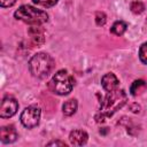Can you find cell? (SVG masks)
Returning a JSON list of instances; mask_svg holds the SVG:
<instances>
[{"label": "cell", "mask_w": 147, "mask_h": 147, "mask_svg": "<svg viewBox=\"0 0 147 147\" xmlns=\"http://www.w3.org/2000/svg\"><path fill=\"white\" fill-rule=\"evenodd\" d=\"M127 101V95L124 90L115 88L107 93L105 99L101 101L100 109L95 115V121L98 123L105 122L107 118L111 117L117 110H119Z\"/></svg>", "instance_id": "cell-1"}, {"label": "cell", "mask_w": 147, "mask_h": 147, "mask_svg": "<svg viewBox=\"0 0 147 147\" xmlns=\"http://www.w3.org/2000/svg\"><path fill=\"white\" fill-rule=\"evenodd\" d=\"M54 68V60L47 53H37L29 61V70L37 78L47 77Z\"/></svg>", "instance_id": "cell-2"}, {"label": "cell", "mask_w": 147, "mask_h": 147, "mask_svg": "<svg viewBox=\"0 0 147 147\" xmlns=\"http://www.w3.org/2000/svg\"><path fill=\"white\" fill-rule=\"evenodd\" d=\"M16 20L31 25H40L48 21V14L41 9H37L30 5H22L15 13Z\"/></svg>", "instance_id": "cell-3"}, {"label": "cell", "mask_w": 147, "mask_h": 147, "mask_svg": "<svg viewBox=\"0 0 147 147\" xmlns=\"http://www.w3.org/2000/svg\"><path fill=\"white\" fill-rule=\"evenodd\" d=\"M75 80L72 76L64 69L59 70L48 83L49 90L59 95H67L71 92Z\"/></svg>", "instance_id": "cell-4"}, {"label": "cell", "mask_w": 147, "mask_h": 147, "mask_svg": "<svg viewBox=\"0 0 147 147\" xmlns=\"http://www.w3.org/2000/svg\"><path fill=\"white\" fill-rule=\"evenodd\" d=\"M40 108L37 106L26 107L21 114V123L28 129H32L39 124L40 121Z\"/></svg>", "instance_id": "cell-5"}, {"label": "cell", "mask_w": 147, "mask_h": 147, "mask_svg": "<svg viewBox=\"0 0 147 147\" xmlns=\"http://www.w3.org/2000/svg\"><path fill=\"white\" fill-rule=\"evenodd\" d=\"M18 109V102L13 96H5L1 101L0 106V117L9 118L16 114Z\"/></svg>", "instance_id": "cell-6"}, {"label": "cell", "mask_w": 147, "mask_h": 147, "mask_svg": "<svg viewBox=\"0 0 147 147\" xmlns=\"http://www.w3.org/2000/svg\"><path fill=\"white\" fill-rule=\"evenodd\" d=\"M28 33L34 45L39 46L45 42V31L40 25H31L28 30Z\"/></svg>", "instance_id": "cell-7"}, {"label": "cell", "mask_w": 147, "mask_h": 147, "mask_svg": "<svg viewBox=\"0 0 147 147\" xmlns=\"http://www.w3.org/2000/svg\"><path fill=\"white\" fill-rule=\"evenodd\" d=\"M17 139V131L13 125H5L0 129V140L3 144H11Z\"/></svg>", "instance_id": "cell-8"}, {"label": "cell", "mask_w": 147, "mask_h": 147, "mask_svg": "<svg viewBox=\"0 0 147 147\" xmlns=\"http://www.w3.org/2000/svg\"><path fill=\"white\" fill-rule=\"evenodd\" d=\"M118 83H119L118 78L113 72H108V74L103 75L102 78H101V85H102L103 90L107 91V92H110V91L117 88Z\"/></svg>", "instance_id": "cell-9"}, {"label": "cell", "mask_w": 147, "mask_h": 147, "mask_svg": "<svg viewBox=\"0 0 147 147\" xmlns=\"http://www.w3.org/2000/svg\"><path fill=\"white\" fill-rule=\"evenodd\" d=\"M88 136L83 130H74L69 134V141L74 146H83L87 142Z\"/></svg>", "instance_id": "cell-10"}, {"label": "cell", "mask_w": 147, "mask_h": 147, "mask_svg": "<svg viewBox=\"0 0 147 147\" xmlns=\"http://www.w3.org/2000/svg\"><path fill=\"white\" fill-rule=\"evenodd\" d=\"M146 88H147V83H146L145 80H142V79H138V80H134V82L131 84V86H130V92H131V94H132L133 96H136V95L142 93Z\"/></svg>", "instance_id": "cell-11"}, {"label": "cell", "mask_w": 147, "mask_h": 147, "mask_svg": "<svg viewBox=\"0 0 147 147\" xmlns=\"http://www.w3.org/2000/svg\"><path fill=\"white\" fill-rule=\"evenodd\" d=\"M77 107H78V103H77V100L76 99H70L68 101H65L62 106V111L65 116H71L76 113L77 110Z\"/></svg>", "instance_id": "cell-12"}, {"label": "cell", "mask_w": 147, "mask_h": 147, "mask_svg": "<svg viewBox=\"0 0 147 147\" xmlns=\"http://www.w3.org/2000/svg\"><path fill=\"white\" fill-rule=\"evenodd\" d=\"M110 31L116 36H122L126 31V23H124L123 21H117L113 24V26L110 28Z\"/></svg>", "instance_id": "cell-13"}, {"label": "cell", "mask_w": 147, "mask_h": 147, "mask_svg": "<svg viewBox=\"0 0 147 147\" xmlns=\"http://www.w3.org/2000/svg\"><path fill=\"white\" fill-rule=\"evenodd\" d=\"M130 8H131V10H132L134 14H141V13L145 10V5H144L141 1L136 0V1L131 2Z\"/></svg>", "instance_id": "cell-14"}, {"label": "cell", "mask_w": 147, "mask_h": 147, "mask_svg": "<svg viewBox=\"0 0 147 147\" xmlns=\"http://www.w3.org/2000/svg\"><path fill=\"white\" fill-rule=\"evenodd\" d=\"M139 59L144 64H147V41L144 42L139 48Z\"/></svg>", "instance_id": "cell-15"}, {"label": "cell", "mask_w": 147, "mask_h": 147, "mask_svg": "<svg viewBox=\"0 0 147 147\" xmlns=\"http://www.w3.org/2000/svg\"><path fill=\"white\" fill-rule=\"evenodd\" d=\"M36 5L38 6H41V7H46V8H49V7H53L57 3L59 0H32Z\"/></svg>", "instance_id": "cell-16"}, {"label": "cell", "mask_w": 147, "mask_h": 147, "mask_svg": "<svg viewBox=\"0 0 147 147\" xmlns=\"http://www.w3.org/2000/svg\"><path fill=\"white\" fill-rule=\"evenodd\" d=\"M106 21H107V16H106L105 13L98 11V13L95 14V23H96V25H99V26L105 25Z\"/></svg>", "instance_id": "cell-17"}, {"label": "cell", "mask_w": 147, "mask_h": 147, "mask_svg": "<svg viewBox=\"0 0 147 147\" xmlns=\"http://www.w3.org/2000/svg\"><path fill=\"white\" fill-rule=\"evenodd\" d=\"M16 0H0V6L2 8H6V7H11L13 5H15Z\"/></svg>", "instance_id": "cell-18"}, {"label": "cell", "mask_w": 147, "mask_h": 147, "mask_svg": "<svg viewBox=\"0 0 147 147\" xmlns=\"http://www.w3.org/2000/svg\"><path fill=\"white\" fill-rule=\"evenodd\" d=\"M47 146H65V144H64L63 141L56 140V141H51V142H48Z\"/></svg>", "instance_id": "cell-19"}]
</instances>
